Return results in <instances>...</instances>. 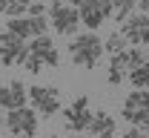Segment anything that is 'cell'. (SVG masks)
<instances>
[{"mask_svg": "<svg viewBox=\"0 0 149 138\" xmlns=\"http://www.w3.org/2000/svg\"><path fill=\"white\" fill-rule=\"evenodd\" d=\"M26 15H29V18H40V15H46V3H43V0H32Z\"/></svg>", "mask_w": 149, "mask_h": 138, "instance_id": "22", "label": "cell"}, {"mask_svg": "<svg viewBox=\"0 0 149 138\" xmlns=\"http://www.w3.org/2000/svg\"><path fill=\"white\" fill-rule=\"evenodd\" d=\"M141 130H146V132H149V115H146V121L141 124Z\"/></svg>", "mask_w": 149, "mask_h": 138, "instance_id": "27", "label": "cell"}, {"mask_svg": "<svg viewBox=\"0 0 149 138\" xmlns=\"http://www.w3.org/2000/svg\"><path fill=\"white\" fill-rule=\"evenodd\" d=\"M103 49H106L109 55H118V52H126V49H129V40L123 38V32H112L109 38L103 40Z\"/></svg>", "mask_w": 149, "mask_h": 138, "instance_id": "14", "label": "cell"}, {"mask_svg": "<svg viewBox=\"0 0 149 138\" xmlns=\"http://www.w3.org/2000/svg\"><path fill=\"white\" fill-rule=\"evenodd\" d=\"M123 60H126V66H129V69H135V66H141L143 60H149V55L141 49V46H129V49L123 52Z\"/></svg>", "mask_w": 149, "mask_h": 138, "instance_id": "18", "label": "cell"}, {"mask_svg": "<svg viewBox=\"0 0 149 138\" xmlns=\"http://www.w3.org/2000/svg\"><path fill=\"white\" fill-rule=\"evenodd\" d=\"M26 58H29V43L20 35L3 29L0 32V63L3 66H23Z\"/></svg>", "mask_w": 149, "mask_h": 138, "instance_id": "3", "label": "cell"}, {"mask_svg": "<svg viewBox=\"0 0 149 138\" xmlns=\"http://www.w3.org/2000/svg\"><path fill=\"white\" fill-rule=\"evenodd\" d=\"M6 29H9V32H15V35H20L23 40L32 38V23H29V15H26V18H12L9 23H6Z\"/></svg>", "mask_w": 149, "mask_h": 138, "instance_id": "15", "label": "cell"}, {"mask_svg": "<svg viewBox=\"0 0 149 138\" xmlns=\"http://www.w3.org/2000/svg\"><path fill=\"white\" fill-rule=\"evenodd\" d=\"M66 3H69V6H77V9H80V6H83L86 0H66Z\"/></svg>", "mask_w": 149, "mask_h": 138, "instance_id": "26", "label": "cell"}, {"mask_svg": "<svg viewBox=\"0 0 149 138\" xmlns=\"http://www.w3.org/2000/svg\"><path fill=\"white\" fill-rule=\"evenodd\" d=\"M29 52L37 55V58L43 60L46 66H52V69L60 63V55H57V49H55V40L49 38V35H37V38H32V40H29Z\"/></svg>", "mask_w": 149, "mask_h": 138, "instance_id": "9", "label": "cell"}, {"mask_svg": "<svg viewBox=\"0 0 149 138\" xmlns=\"http://www.w3.org/2000/svg\"><path fill=\"white\" fill-rule=\"evenodd\" d=\"M123 138H146V130H141V127H129V130L123 132Z\"/></svg>", "mask_w": 149, "mask_h": 138, "instance_id": "23", "label": "cell"}, {"mask_svg": "<svg viewBox=\"0 0 149 138\" xmlns=\"http://www.w3.org/2000/svg\"><path fill=\"white\" fill-rule=\"evenodd\" d=\"M6 130H9L12 135L35 138V132H37V109H29V106L9 109V112H6Z\"/></svg>", "mask_w": 149, "mask_h": 138, "instance_id": "6", "label": "cell"}, {"mask_svg": "<svg viewBox=\"0 0 149 138\" xmlns=\"http://www.w3.org/2000/svg\"><path fill=\"white\" fill-rule=\"evenodd\" d=\"M9 3H12V0H0V15H6V9H9Z\"/></svg>", "mask_w": 149, "mask_h": 138, "instance_id": "25", "label": "cell"}, {"mask_svg": "<svg viewBox=\"0 0 149 138\" xmlns=\"http://www.w3.org/2000/svg\"><path fill=\"white\" fill-rule=\"evenodd\" d=\"M49 18H52V26H55L57 35H66V38L77 35V26H80L77 6H69L66 0H52L49 3Z\"/></svg>", "mask_w": 149, "mask_h": 138, "instance_id": "2", "label": "cell"}, {"mask_svg": "<svg viewBox=\"0 0 149 138\" xmlns=\"http://www.w3.org/2000/svg\"><path fill=\"white\" fill-rule=\"evenodd\" d=\"M12 138H26V135H12Z\"/></svg>", "mask_w": 149, "mask_h": 138, "instance_id": "30", "label": "cell"}, {"mask_svg": "<svg viewBox=\"0 0 149 138\" xmlns=\"http://www.w3.org/2000/svg\"><path fill=\"white\" fill-rule=\"evenodd\" d=\"M49 138H60V135H49Z\"/></svg>", "mask_w": 149, "mask_h": 138, "instance_id": "31", "label": "cell"}, {"mask_svg": "<svg viewBox=\"0 0 149 138\" xmlns=\"http://www.w3.org/2000/svg\"><path fill=\"white\" fill-rule=\"evenodd\" d=\"M138 9H141L143 15H149V0H138Z\"/></svg>", "mask_w": 149, "mask_h": 138, "instance_id": "24", "label": "cell"}, {"mask_svg": "<svg viewBox=\"0 0 149 138\" xmlns=\"http://www.w3.org/2000/svg\"><path fill=\"white\" fill-rule=\"evenodd\" d=\"M29 104L32 109H37V115L52 118L60 112V89L57 86H29Z\"/></svg>", "mask_w": 149, "mask_h": 138, "instance_id": "4", "label": "cell"}, {"mask_svg": "<svg viewBox=\"0 0 149 138\" xmlns=\"http://www.w3.org/2000/svg\"><path fill=\"white\" fill-rule=\"evenodd\" d=\"M106 49H103V40L97 38V32H83V35H74L69 43V58L72 63L83 66V69H95V63L100 60Z\"/></svg>", "mask_w": 149, "mask_h": 138, "instance_id": "1", "label": "cell"}, {"mask_svg": "<svg viewBox=\"0 0 149 138\" xmlns=\"http://www.w3.org/2000/svg\"><path fill=\"white\" fill-rule=\"evenodd\" d=\"M6 124V115H3V106H0V127Z\"/></svg>", "mask_w": 149, "mask_h": 138, "instance_id": "28", "label": "cell"}, {"mask_svg": "<svg viewBox=\"0 0 149 138\" xmlns=\"http://www.w3.org/2000/svg\"><path fill=\"white\" fill-rule=\"evenodd\" d=\"M126 60H123V52H118V55H112L109 60V72H106V81H109V86H120L123 78H126Z\"/></svg>", "mask_w": 149, "mask_h": 138, "instance_id": "12", "label": "cell"}, {"mask_svg": "<svg viewBox=\"0 0 149 138\" xmlns=\"http://www.w3.org/2000/svg\"><path fill=\"white\" fill-rule=\"evenodd\" d=\"M77 12H80V23H83L89 32H95L100 23H106V15H103V9H100V3H97V0H86Z\"/></svg>", "mask_w": 149, "mask_h": 138, "instance_id": "11", "label": "cell"}, {"mask_svg": "<svg viewBox=\"0 0 149 138\" xmlns=\"http://www.w3.org/2000/svg\"><path fill=\"white\" fill-rule=\"evenodd\" d=\"M115 130H118V124L112 118L106 109H97L92 115V124H89V132L95 138H115Z\"/></svg>", "mask_w": 149, "mask_h": 138, "instance_id": "10", "label": "cell"}, {"mask_svg": "<svg viewBox=\"0 0 149 138\" xmlns=\"http://www.w3.org/2000/svg\"><path fill=\"white\" fill-rule=\"evenodd\" d=\"M146 138H149V135H146Z\"/></svg>", "mask_w": 149, "mask_h": 138, "instance_id": "32", "label": "cell"}, {"mask_svg": "<svg viewBox=\"0 0 149 138\" xmlns=\"http://www.w3.org/2000/svg\"><path fill=\"white\" fill-rule=\"evenodd\" d=\"M26 101H29V86H26L23 81H9V83L0 86V106H3L6 112L26 106Z\"/></svg>", "mask_w": 149, "mask_h": 138, "instance_id": "8", "label": "cell"}, {"mask_svg": "<svg viewBox=\"0 0 149 138\" xmlns=\"http://www.w3.org/2000/svg\"><path fill=\"white\" fill-rule=\"evenodd\" d=\"M129 83L135 89H149V60H143L141 66L129 69Z\"/></svg>", "mask_w": 149, "mask_h": 138, "instance_id": "13", "label": "cell"}, {"mask_svg": "<svg viewBox=\"0 0 149 138\" xmlns=\"http://www.w3.org/2000/svg\"><path fill=\"white\" fill-rule=\"evenodd\" d=\"M135 9H138V0H115V20L123 23L129 15H135Z\"/></svg>", "mask_w": 149, "mask_h": 138, "instance_id": "17", "label": "cell"}, {"mask_svg": "<svg viewBox=\"0 0 149 138\" xmlns=\"http://www.w3.org/2000/svg\"><path fill=\"white\" fill-rule=\"evenodd\" d=\"M29 3H32V0H12L9 9H6V15H9V18H23V15L29 12Z\"/></svg>", "mask_w": 149, "mask_h": 138, "instance_id": "20", "label": "cell"}, {"mask_svg": "<svg viewBox=\"0 0 149 138\" xmlns=\"http://www.w3.org/2000/svg\"><path fill=\"white\" fill-rule=\"evenodd\" d=\"M120 32H123V38L129 40L132 46H146L149 43V15H143V12L129 15L120 23Z\"/></svg>", "mask_w": 149, "mask_h": 138, "instance_id": "7", "label": "cell"}, {"mask_svg": "<svg viewBox=\"0 0 149 138\" xmlns=\"http://www.w3.org/2000/svg\"><path fill=\"white\" fill-rule=\"evenodd\" d=\"M92 109H89V98L86 95H77V98L63 109V127H66V132H83V130H89V124H92Z\"/></svg>", "mask_w": 149, "mask_h": 138, "instance_id": "5", "label": "cell"}, {"mask_svg": "<svg viewBox=\"0 0 149 138\" xmlns=\"http://www.w3.org/2000/svg\"><path fill=\"white\" fill-rule=\"evenodd\" d=\"M29 23H32V38H37V35H49V18H46V15L29 18Z\"/></svg>", "mask_w": 149, "mask_h": 138, "instance_id": "19", "label": "cell"}, {"mask_svg": "<svg viewBox=\"0 0 149 138\" xmlns=\"http://www.w3.org/2000/svg\"><path fill=\"white\" fill-rule=\"evenodd\" d=\"M23 66H26L32 75H37V72H43V66H46V63L37 58V55H32V52H29V58H26V63H23Z\"/></svg>", "mask_w": 149, "mask_h": 138, "instance_id": "21", "label": "cell"}, {"mask_svg": "<svg viewBox=\"0 0 149 138\" xmlns=\"http://www.w3.org/2000/svg\"><path fill=\"white\" fill-rule=\"evenodd\" d=\"M72 138H86V135H83V132H72Z\"/></svg>", "mask_w": 149, "mask_h": 138, "instance_id": "29", "label": "cell"}, {"mask_svg": "<svg viewBox=\"0 0 149 138\" xmlns=\"http://www.w3.org/2000/svg\"><path fill=\"white\" fill-rule=\"evenodd\" d=\"M123 106H132V109H143V112H149V89H135V92H129V98H126Z\"/></svg>", "mask_w": 149, "mask_h": 138, "instance_id": "16", "label": "cell"}]
</instances>
